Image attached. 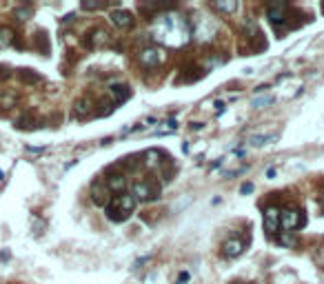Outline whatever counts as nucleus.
I'll list each match as a JSON object with an SVG mask.
<instances>
[{
  "instance_id": "1",
  "label": "nucleus",
  "mask_w": 324,
  "mask_h": 284,
  "mask_svg": "<svg viewBox=\"0 0 324 284\" xmlns=\"http://www.w3.org/2000/svg\"><path fill=\"white\" fill-rule=\"evenodd\" d=\"M136 198L133 195H127V193H122V195H118L113 202H109L107 205V216H109V220H113V222H125L127 218L133 213V209H136Z\"/></svg>"
},
{
  "instance_id": "2",
  "label": "nucleus",
  "mask_w": 324,
  "mask_h": 284,
  "mask_svg": "<svg viewBox=\"0 0 324 284\" xmlns=\"http://www.w3.org/2000/svg\"><path fill=\"white\" fill-rule=\"evenodd\" d=\"M133 198L136 200H156L160 198V184L156 180H146V182H136L133 184Z\"/></svg>"
},
{
  "instance_id": "3",
  "label": "nucleus",
  "mask_w": 324,
  "mask_h": 284,
  "mask_svg": "<svg viewBox=\"0 0 324 284\" xmlns=\"http://www.w3.org/2000/svg\"><path fill=\"white\" fill-rule=\"evenodd\" d=\"M304 213L302 211H291V209H284L280 211V224H282V229H287V231H295V229H300V226H304Z\"/></svg>"
},
{
  "instance_id": "4",
  "label": "nucleus",
  "mask_w": 324,
  "mask_h": 284,
  "mask_svg": "<svg viewBox=\"0 0 324 284\" xmlns=\"http://www.w3.org/2000/svg\"><path fill=\"white\" fill-rule=\"evenodd\" d=\"M109 187H107V182H102V180H96L94 187H91V200L96 202L98 206H107L109 205Z\"/></svg>"
},
{
  "instance_id": "5",
  "label": "nucleus",
  "mask_w": 324,
  "mask_h": 284,
  "mask_svg": "<svg viewBox=\"0 0 324 284\" xmlns=\"http://www.w3.org/2000/svg\"><path fill=\"white\" fill-rule=\"evenodd\" d=\"M280 226V209L277 206H267L264 209V229L269 233H275Z\"/></svg>"
},
{
  "instance_id": "6",
  "label": "nucleus",
  "mask_w": 324,
  "mask_h": 284,
  "mask_svg": "<svg viewBox=\"0 0 324 284\" xmlns=\"http://www.w3.org/2000/svg\"><path fill=\"white\" fill-rule=\"evenodd\" d=\"M111 22L115 27H120V29H129L133 25V16L125 9H115V11H111Z\"/></svg>"
},
{
  "instance_id": "7",
  "label": "nucleus",
  "mask_w": 324,
  "mask_h": 284,
  "mask_svg": "<svg viewBox=\"0 0 324 284\" xmlns=\"http://www.w3.org/2000/svg\"><path fill=\"white\" fill-rule=\"evenodd\" d=\"M269 20H271V25H282L284 18H287V5L284 2H275V5L269 7Z\"/></svg>"
},
{
  "instance_id": "8",
  "label": "nucleus",
  "mask_w": 324,
  "mask_h": 284,
  "mask_svg": "<svg viewBox=\"0 0 324 284\" xmlns=\"http://www.w3.org/2000/svg\"><path fill=\"white\" fill-rule=\"evenodd\" d=\"M140 60H142V64H146V67H156V64H160L162 53H160V49L149 47L140 53Z\"/></svg>"
},
{
  "instance_id": "9",
  "label": "nucleus",
  "mask_w": 324,
  "mask_h": 284,
  "mask_svg": "<svg viewBox=\"0 0 324 284\" xmlns=\"http://www.w3.org/2000/svg\"><path fill=\"white\" fill-rule=\"evenodd\" d=\"M111 98H113V105H122L131 98V89L127 84H113L111 87Z\"/></svg>"
},
{
  "instance_id": "10",
  "label": "nucleus",
  "mask_w": 324,
  "mask_h": 284,
  "mask_svg": "<svg viewBox=\"0 0 324 284\" xmlns=\"http://www.w3.org/2000/svg\"><path fill=\"white\" fill-rule=\"evenodd\" d=\"M242 249H244V244H242L240 240H235V237H231V240H227V242L222 244V253H225L227 258H238L242 253Z\"/></svg>"
},
{
  "instance_id": "11",
  "label": "nucleus",
  "mask_w": 324,
  "mask_h": 284,
  "mask_svg": "<svg viewBox=\"0 0 324 284\" xmlns=\"http://www.w3.org/2000/svg\"><path fill=\"white\" fill-rule=\"evenodd\" d=\"M107 187H109L111 193H125L127 189V180L122 174H113L109 180H107Z\"/></svg>"
},
{
  "instance_id": "12",
  "label": "nucleus",
  "mask_w": 324,
  "mask_h": 284,
  "mask_svg": "<svg viewBox=\"0 0 324 284\" xmlns=\"http://www.w3.org/2000/svg\"><path fill=\"white\" fill-rule=\"evenodd\" d=\"M91 109H94V100H91V98H82V100L76 102L73 113H76V118H87L91 113Z\"/></svg>"
},
{
  "instance_id": "13",
  "label": "nucleus",
  "mask_w": 324,
  "mask_h": 284,
  "mask_svg": "<svg viewBox=\"0 0 324 284\" xmlns=\"http://www.w3.org/2000/svg\"><path fill=\"white\" fill-rule=\"evenodd\" d=\"M215 9L225 11V14H233V11L240 9V2H238V0H231V2H222V0H220V2H215Z\"/></svg>"
},
{
  "instance_id": "14",
  "label": "nucleus",
  "mask_w": 324,
  "mask_h": 284,
  "mask_svg": "<svg viewBox=\"0 0 324 284\" xmlns=\"http://www.w3.org/2000/svg\"><path fill=\"white\" fill-rule=\"evenodd\" d=\"M267 142H275V136H262V133H258V136L249 138V144H251V147H262V144H267Z\"/></svg>"
},
{
  "instance_id": "15",
  "label": "nucleus",
  "mask_w": 324,
  "mask_h": 284,
  "mask_svg": "<svg viewBox=\"0 0 324 284\" xmlns=\"http://www.w3.org/2000/svg\"><path fill=\"white\" fill-rule=\"evenodd\" d=\"M18 78H20L22 82H40V76L33 74L32 69H20V71H18Z\"/></svg>"
},
{
  "instance_id": "16",
  "label": "nucleus",
  "mask_w": 324,
  "mask_h": 284,
  "mask_svg": "<svg viewBox=\"0 0 324 284\" xmlns=\"http://www.w3.org/2000/svg\"><path fill=\"white\" fill-rule=\"evenodd\" d=\"M14 42V32L9 27H0V47H7Z\"/></svg>"
},
{
  "instance_id": "17",
  "label": "nucleus",
  "mask_w": 324,
  "mask_h": 284,
  "mask_svg": "<svg viewBox=\"0 0 324 284\" xmlns=\"http://www.w3.org/2000/svg\"><path fill=\"white\" fill-rule=\"evenodd\" d=\"M100 107H102V109L98 111V116H109L111 111L115 109V107H113V100H102V102H100Z\"/></svg>"
},
{
  "instance_id": "18",
  "label": "nucleus",
  "mask_w": 324,
  "mask_h": 284,
  "mask_svg": "<svg viewBox=\"0 0 324 284\" xmlns=\"http://www.w3.org/2000/svg\"><path fill=\"white\" fill-rule=\"evenodd\" d=\"M295 242H298V240H295V236H291V231L280 236V244H284V247H291V244H295Z\"/></svg>"
},
{
  "instance_id": "19",
  "label": "nucleus",
  "mask_w": 324,
  "mask_h": 284,
  "mask_svg": "<svg viewBox=\"0 0 324 284\" xmlns=\"http://www.w3.org/2000/svg\"><path fill=\"white\" fill-rule=\"evenodd\" d=\"M271 102H273L271 95H264V98H256V100H253V107H256V109H262V107L271 105Z\"/></svg>"
},
{
  "instance_id": "20",
  "label": "nucleus",
  "mask_w": 324,
  "mask_h": 284,
  "mask_svg": "<svg viewBox=\"0 0 324 284\" xmlns=\"http://www.w3.org/2000/svg\"><path fill=\"white\" fill-rule=\"evenodd\" d=\"M158 156H160V151H156V149L146 153V167H156V164H158V160H156Z\"/></svg>"
},
{
  "instance_id": "21",
  "label": "nucleus",
  "mask_w": 324,
  "mask_h": 284,
  "mask_svg": "<svg viewBox=\"0 0 324 284\" xmlns=\"http://www.w3.org/2000/svg\"><path fill=\"white\" fill-rule=\"evenodd\" d=\"M29 14H32V11L27 9V7H25V9H16V11H14V16H16L18 20H27V18H29Z\"/></svg>"
},
{
  "instance_id": "22",
  "label": "nucleus",
  "mask_w": 324,
  "mask_h": 284,
  "mask_svg": "<svg viewBox=\"0 0 324 284\" xmlns=\"http://www.w3.org/2000/svg\"><path fill=\"white\" fill-rule=\"evenodd\" d=\"M189 280H191V275H189V271H182V273L178 275V284H187Z\"/></svg>"
},
{
  "instance_id": "23",
  "label": "nucleus",
  "mask_w": 324,
  "mask_h": 284,
  "mask_svg": "<svg viewBox=\"0 0 324 284\" xmlns=\"http://www.w3.org/2000/svg\"><path fill=\"white\" fill-rule=\"evenodd\" d=\"M82 9H100L98 2H82Z\"/></svg>"
},
{
  "instance_id": "24",
  "label": "nucleus",
  "mask_w": 324,
  "mask_h": 284,
  "mask_svg": "<svg viewBox=\"0 0 324 284\" xmlns=\"http://www.w3.org/2000/svg\"><path fill=\"white\" fill-rule=\"evenodd\" d=\"M251 191H253V184L251 182H246L244 187H242V193H251Z\"/></svg>"
},
{
  "instance_id": "25",
  "label": "nucleus",
  "mask_w": 324,
  "mask_h": 284,
  "mask_svg": "<svg viewBox=\"0 0 324 284\" xmlns=\"http://www.w3.org/2000/svg\"><path fill=\"white\" fill-rule=\"evenodd\" d=\"M0 78H9V69L7 67H0Z\"/></svg>"
},
{
  "instance_id": "26",
  "label": "nucleus",
  "mask_w": 324,
  "mask_h": 284,
  "mask_svg": "<svg viewBox=\"0 0 324 284\" xmlns=\"http://www.w3.org/2000/svg\"><path fill=\"white\" fill-rule=\"evenodd\" d=\"M267 178H275V169H269V171H267Z\"/></svg>"
},
{
  "instance_id": "27",
  "label": "nucleus",
  "mask_w": 324,
  "mask_h": 284,
  "mask_svg": "<svg viewBox=\"0 0 324 284\" xmlns=\"http://www.w3.org/2000/svg\"><path fill=\"white\" fill-rule=\"evenodd\" d=\"M322 11H324V5H322Z\"/></svg>"
},
{
  "instance_id": "28",
  "label": "nucleus",
  "mask_w": 324,
  "mask_h": 284,
  "mask_svg": "<svg viewBox=\"0 0 324 284\" xmlns=\"http://www.w3.org/2000/svg\"><path fill=\"white\" fill-rule=\"evenodd\" d=\"M322 206H324V202H322Z\"/></svg>"
}]
</instances>
